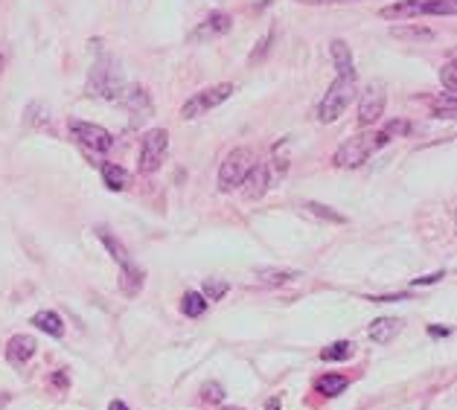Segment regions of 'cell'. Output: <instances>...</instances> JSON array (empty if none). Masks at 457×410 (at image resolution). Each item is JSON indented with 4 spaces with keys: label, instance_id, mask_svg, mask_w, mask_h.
<instances>
[{
    "label": "cell",
    "instance_id": "8992f818",
    "mask_svg": "<svg viewBox=\"0 0 457 410\" xmlns=\"http://www.w3.org/2000/svg\"><path fill=\"white\" fill-rule=\"evenodd\" d=\"M166 149H169V131L166 129L149 131L143 137V146H140V172L155 175L166 161Z\"/></svg>",
    "mask_w": 457,
    "mask_h": 410
},
{
    "label": "cell",
    "instance_id": "d6986e66",
    "mask_svg": "<svg viewBox=\"0 0 457 410\" xmlns=\"http://www.w3.org/2000/svg\"><path fill=\"white\" fill-rule=\"evenodd\" d=\"M315 390L321 393V396H326V399H332V396H341L344 390H347V378L344 375H321L318 378V384H315Z\"/></svg>",
    "mask_w": 457,
    "mask_h": 410
},
{
    "label": "cell",
    "instance_id": "d6a6232c",
    "mask_svg": "<svg viewBox=\"0 0 457 410\" xmlns=\"http://www.w3.org/2000/svg\"><path fill=\"white\" fill-rule=\"evenodd\" d=\"M446 274L443 271H437V274H429V276H419V279H414L411 286H431V282H440Z\"/></svg>",
    "mask_w": 457,
    "mask_h": 410
},
{
    "label": "cell",
    "instance_id": "f35d334b",
    "mask_svg": "<svg viewBox=\"0 0 457 410\" xmlns=\"http://www.w3.org/2000/svg\"><path fill=\"white\" fill-rule=\"evenodd\" d=\"M225 410H245V407H225Z\"/></svg>",
    "mask_w": 457,
    "mask_h": 410
},
{
    "label": "cell",
    "instance_id": "7402d4cb",
    "mask_svg": "<svg viewBox=\"0 0 457 410\" xmlns=\"http://www.w3.org/2000/svg\"><path fill=\"white\" fill-rule=\"evenodd\" d=\"M419 15V0H402V4L396 6H385L382 9V18H390V21H399V18H416Z\"/></svg>",
    "mask_w": 457,
    "mask_h": 410
},
{
    "label": "cell",
    "instance_id": "ba28073f",
    "mask_svg": "<svg viewBox=\"0 0 457 410\" xmlns=\"http://www.w3.org/2000/svg\"><path fill=\"white\" fill-rule=\"evenodd\" d=\"M385 114V90L379 85H370L367 90H364V97H361V105H358V125H373L379 122Z\"/></svg>",
    "mask_w": 457,
    "mask_h": 410
},
{
    "label": "cell",
    "instance_id": "277c9868",
    "mask_svg": "<svg viewBox=\"0 0 457 410\" xmlns=\"http://www.w3.org/2000/svg\"><path fill=\"white\" fill-rule=\"evenodd\" d=\"M90 87H94L97 97H102V99H108V102H117V99L126 93L123 76H119V70H117L114 61L105 58V55L94 65V70H90Z\"/></svg>",
    "mask_w": 457,
    "mask_h": 410
},
{
    "label": "cell",
    "instance_id": "836d02e7",
    "mask_svg": "<svg viewBox=\"0 0 457 410\" xmlns=\"http://www.w3.org/2000/svg\"><path fill=\"white\" fill-rule=\"evenodd\" d=\"M429 335H431V338H446V335H451V329H440V326H429Z\"/></svg>",
    "mask_w": 457,
    "mask_h": 410
},
{
    "label": "cell",
    "instance_id": "ffe728a7",
    "mask_svg": "<svg viewBox=\"0 0 457 410\" xmlns=\"http://www.w3.org/2000/svg\"><path fill=\"white\" fill-rule=\"evenodd\" d=\"M303 210H306L309 215H315V218H323V222H332V225H344V222H347L344 212L332 210V207H326V204H318V201H306V204H303Z\"/></svg>",
    "mask_w": 457,
    "mask_h": 410
},
{
    "label": "cell",
    "instance_id": "d4e9b609",
    "mask_svg": "<svg viewBox=\"0 0 457 410\" xmlns=\"http://www.w3.org/2000/svg\"><path fill=\"white\" fill-rule=\"evenodd\" d=\"M457 0H422L419 15H454Z\"/></svg>",
    "mask_w": 457,
    "mask_h": 410
},
{
    "label": "cell",
    "instance_id": "44dd1931",
    "mask_svg": "<svg viewBox=\"0 0 457 410\" xmlns=\"http://www.w3.org/2000/svg\"><path fill=\"white\" fill-rule=\"evenodd\" d=\"M350 355H353V343L350 340H335V343H329V346H323V350H321V361H326V364L347 361Z\"/></svg>",
    "mask_w": 457,
    "mask_h": 410
},
{
    "label": "cell",
    "instance_id": "484cf974",
    "mask_svg": "<svg viewBox=\"0 0 457 410\" xmlns=\"http://www.w3.org/2000/svg\"><path fill=\"white\" fill-rule=\"evenodd\" d=\"M47 119H50V114H47L44 102H33V105L26 108V125H29V129H44Z\"/></svg>",
    "mask_w": 457,
    "mask_h": 410
},
{
    "label": "cell",
    "instance_id": "7a4b0ae2",
    "mask_svg": "<svg viewBox=\"0 0 457 410\" xmlns=\"http://www.w3.org/2000/svg\"><path fill=\"white\" fill-rule=\"evenodd\" d=\"M353 99H355V76H338L329 85V90L323 93V99L318 105V122L323 125L335 122L353 105Z\"/></svg>",
    "mask_w": 457,
    "mask_h": 410
},
{
    "label": "cell",
    "instance_id": "2e32d148",
    "mask_svg": "<svg viewBox=\"0 0 457 410\" xmlns=\"http://www.w3.org/2000/svg\"><path fill=\"white\" fill-rule=\"evenodd\" d=\"M390 36H393V38H402V41H419V44H429V41L437 38L434 29H429V26H416V23H411V26H393Z\"/></svg>",
    "mask_w": 457,
    "mask_h": 410
},
{
    "label": "cell",
    "instance_id": "5b68a950",
    "mask_svg": "<svg viewBox=\"0 0 457 410\" xmlns=\"http://www.w3.org/2000/svg\"><path fill=\"white\" fill-rule=\"evenodd\" d=\"M236 85L233 82H222V85H213V87H204L201 93H195V97H190L184 102V108H181V117L184 119H198L204 114H210L213 108H219L222 102H227L233 97Z\"/></svg>",
    "mask_w": 457,
    "mask_h": 410
},
{
    "label": "cell",
    "instance_id": "ac0fdd59",
    "mask_svg": "<svg viewBox=\"0 0 457 410\" xmlns=\"http://www.w3.org/2000/svg\"><path fill=\"white\" fill-rule=\"evenodd\" d=\"M33 326H38L41 332H47L50 338H62L65 335V320L58 318L55 311H38L33 318Z\"/></svg>",
    "mask_w": 457,
    "mask_h": 410
},
{
    "label": "cell",
    "instance_id": "4316f807",
    "mask_svg": "<svg viewBox=\"0 0 457 410\" xmlns=\"http://www.w3.org/2000/svg\"><path fill=\"white\" fill-rule=\"evenodd\" d=\"M227 291H230V282H225V279H207L201 286L204 300H222Z\"/></svg>",
    "mask_w": 457,
    "mask_h": 410
},
{
    "label": "cell",
    "instance_id": "8fae6325",
    "mask_svg": "<svg viewBox=\"0 0 457 410\" xmlns=\"http://www.w3.org/2000/svg\"><path fill=\"white\" fill-rule=\"evenodd\" d=\"M36 352H38V340L29 338V335H15V338L6 343V361L15 364V367H23Z\"/></svg>",
    "mask_w": 457,
    "mask_h": 410
},
{
    "label": "cell",
    "instance_id": "4dcf8cb0",
    "mask_svg": "<svg viewBox=\"0 0 457 410\" xmlns=\"http://www.w3.org/2000/svg\"><path fill=\"white\" fill-rule=\"evenodd\" d=\"M271 44H274V33H268V36H262V38H259L257 50H254V53H251V58H248L251 65H257V61H262V58H265V53H268V47H271Z\"/></svg>",
    "mask_w": 457,
    "mask_h": 410
},
{
    "label": "cell",
    "instance_id": "e575fe53",
    "mask_svg": "<svg viewBox=\"0 0 457 410\" xmlns=\"http://www.w3.org/2000/svg\"><path fill=\"white\" fill-rule=\"evenodd\" d=\"M53 384H58V387H68V375L55 372V375H53Z\"/></svg>",
    "mask_w": 457,
    "mask_h": 410
},
{
    "label": "cell",
    "instance_id": "d590c367",
    "mask_svg": "<svg viewBox=\"0 0 457 410\" xmlns=\"http://www.w3.org/2000/svg\"><path fill=\"white\" fill-rule=\"evenodd\" d=\"M108 410H129V404H126V401H119V399H114V401L108 404Z\"/></svg>",
    "mask_w": 457,
    "mask_h": 410
},
{
    "label": "cell",
    "instance_id": "603a6c76",
    "mask_svg": "<svg viewBox=\"0 0 457 410\" xmlns=\"http://www.w3.org/2000/svg\"><path fill=\"white\" fill-rule=\"evenodd\" d=\"M102 178H105V186L114 189V193H119V189L129 183V172L123 166H117V163H105L102 166Z\"/></svg>",
    "mask_w": 457,
    "mask_h": 410
},
{
    "label": "cell",
    "instance_id": "cb8c5ba5",
    "mask_svg": "<svg viewBox=\"0 0 457 410\" xmlns=\"http://www.w3.org/2000/svg\"><path fill=\"white\" fill-rule=\"evenodd\" d=\"M181 311L187 314V318H201V314L207 311V300L201 291H187L184 300H181Z\"/></svg>",
    "mask_w": 457,
    "mask_h": 410
},
{
    "label": "cell",
    "instance_id": "9a60e30c",
    "mask_svg": "<svg viewBox=\"0 0 457 410\" xmlns=\"http://www.w3.org/2000/svg\"><path fill=\"white\" fill-rule=\"evenodd\" d=\"M97 236H100V242L108 247V254H111V259H114L117 265H129V262H131V254H129L126 244L119 242L114 233H108L105 227H97Z\"/></svg>",
    "mask_w": 457,
    "mask_h": 410
},
{
    "label": "cell",
    "instance_id": "4fadbf2b",
    "mask_svg": "<svg viewBox=\"0 0 457 410\" xmlns=\"http://www.w3.org/2000/svg\"><path fill=\"white\" fill-rule=\"evenodd\" d=\"M402 329H405V320H402V318H379V320L370 323L367 335H370V340H376V343H390Z\"/></svg>",
    "mask_w": 457,
    "mask_h": 410
},
{
    "label": "cell",
    "instance_id": "52a82bcc",
    "mask_svg": "<svg viewBox=\"0 0 457 410\" xmlns=\"http://www.w3.org/2000/svg\"><path fill=\"white\" fill-rule=\"evenodd\" d=\"M68 129H70V137H73L79 146L90 149V151H108V149L114 146V134H111L108 129H102V125H97V122L70 119Z\"/></svg>",
    "mask_w": 457,
    "mask_h": 410
},
{
    "label": "cell",
    "instance_id": "83f0119b",
    "mask_svg": "<svg viewBox=\"0 0 457 410\" xmlns=\"http://www.w3.org/2000/svg\"><path fill=\"white\" fill-rule=\"evenodd\" d=\"M440 82H443L448 97H454V93H457V65H454V61H446V65L440 68Z\"/></svg>",
    "mask_w": 457,
    "mask_h": 410
},
{
    "label": "cell",
    "instance_id": "f546056e",
    "mask_svg": "<svg viewBox=\"0 0 457 410\" xmlns=\"http://www.w3.org/2000/svg\"><path fill=\"white\" fill-rule=\"evenodd\" d=\"M201 401H207V404H219V401H225V387L216 384V382L204 384V387H201Z\"/></svg>",
    "mask_w": 457,
    "mask_h": 410
},
{
    "label": "cell",
    "instance_id": "74e56055",
    "mask_svg": "<svg viewBox=\"0 0 457 410\" xmlns=\"http://www.w3.org/2000/svg\"><path fill=\"white\" fill-rule=\"evenodd\" d=\"M9 404V393H0V407H6Z\"/></svg>",
    "mask_w": 457,
    "mask_h": 410
},
{
    "label": "cell",
    "instance_id": "6da1fadb",
    "mask_svg": "<svg viewBox=\"0 0 457 410\" xmlns=\"http://www.w3.org/2000/svg\"><path fill=\"white\" fill-rule=\"evenodd\" d=\"M390 137L385 131H370V134H358V137H350L338 151H335L332 163L338 169H355L361 166L364 161H370V157L387 143Z\"/></svg>",
    "mask_w": 457,
    "mask_h": 410
},
{
    "label": "cell",
    "instance_id": "f1b7e54d",
    "mask_svg": "<svg viewBox=\"0 0 457 410\" xmlns=\"http://www.w3.org/2000/svg\"><path fill=\"white\" fill-rule=\"evenodd\" d=\"M382 131L387 137H411L414 134V122H408V119H390Z\"/></svg>",
    "mask_w": 457,
    "mask_h": 410
},
{
    "label": "cell",
    "instance_id": "5bb4252c",
    "mask_svg": "<svg viewBox=\"0 0 457 410\" xmlns=\"http://www.w3.org/2000/svg\"><path fill=\"white\" fill-rule=\"evenodd\" d=\"M329 55H332V65L338 70V76H355V65H353V53L347 47V41L335 38L329 44Z\"/></svg>",
    "mask_w": 457,
    "mask_h": 410
},
{
    "label": "cell",
    "instance_id": "9c48e42d",
    "mask_svg": "<svg viewBox=\"0 0 457 410\" xmlns=\"http://www.w3.org/2000/svg\"><path fill=\"white\" fill-rule=\"evenodd\" d=\"M271 186H274V180H271L268 163H254V166L248 169L245 180H242V193H245L248 201H257V198H262V195L268 193Z\"/></svg>",
    "mask_w": 457,
    "mask_h": 410
},
{
    "label": "cell",
    "instance_id": "30bf717a",
    "mask_svg": "<svg viewBox=\"0 0 457 410\" xmlns=\"http://www.w3.org/2000/svg\"><path fill=\"white\" fill-rule=\"evenodd\" d=\"M233 29V18L227 12H213L207 21H201V26L190 36V41H213V38H222L225 33Z\"/></svg>",
    "mask_w": 457,
    "mask_h": 410
},
{
    "label": "cell",
    "instance_id": "3957f363",
    "mask_svg": "<svg viewBox=\"0 0 457 410\" xmlns=\"http://www.w3.org/2000/svg\"><path fill=\"white\" fill-rule=\"evenodd\" d=\"M251 166H254V151L248 146L233 149L219 166V193H233V189H239Z\"/></svg>",
    "mask_w": 457,
    "mask_h": 410
},
{
    "label": "cell",
    "instance_id": "7c38bea8",
    "mask_svg": "<svg viewBox=\"0 0 457 410\" xmlns=\"http://www.w3.org/2000/svg\"><path fill=\"white\" fill-rule=\"evenodd\" d=\"M143 282H146V274L134 259L129 265H119V291L126 297H137L143 291Z\"/></svg>",
    "mask_w": 457,
    "mask_h": 410
},
{
    "label": "cell",
    "instance_id": "1f68e13d",
    "mask_svg": "<svg viewBox=\"0 0 457 410\" xmlns=\"http://www.w3.org/2000/svg\"><path fill=\"white\" fill-rule=\"evenodd\" d=\"M6 68H9V44L0 41V76L6 73Z\"/></svg>",
    "mask_w": 457,
    "mask_h": 410
},
{
    "label": "cell",
    "instance_id": "8d00e7d4",
    "mask_svg": "<svg viewBox=\"0 0 457 410\" xmlns=\"http://www.w3.org/2000/svg\"><path fill=\"white\" fill-rule=\"evenodd\" d=\"M265 410H280V399H277V396L268 399V401H265Z\"/></svg>",
    "mask_w": 457,
    "mask_h": 410
},
{
    "label": "cell",
    "instance_id": "e0dca14e",
    "mask_svg": "<svg viewBox=\"0 0 457 410\" xmlns=\"http://www.w3.org/2000/svg\"><path fill=\"white\" fill-rule=\"evenodd\" d=\"M257 276L262 286H289V282L297 279V271L289 268H257Z\"/></svg>",
    "mask_w": 457,
    "mask_h": 410
}]
</instances>
